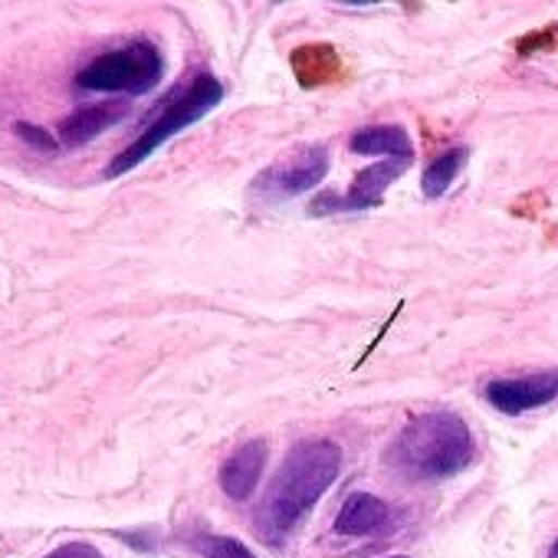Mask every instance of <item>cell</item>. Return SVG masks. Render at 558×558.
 Listing matches in <instances>:
<instances>
[{
	"label": "cell",
	"instance_id": "6da1fadb",
	"mask_svg": "<svg viewBox=\"0 0 558 558\" xmlns=\"http://www.w3.org/2000/svg\"><path fill=\"white\" fill-rule=\"evenodd\" d=\"M339 470L342 450L332 440H300L279 463L272 483L256 506V535L269 545H283L306 522L326 489L339 480Z\"/></svg>",
	"mask_w": 558,
	"mask_h": 558
},
{
	"label": "cell",
	"instance_id": "7a4b0ae2",
	"mask_svg": "<svg viewBox=\"0 0 558 558\" xmlns=\"http://www.w3.org/2000/svg\"><path fill=\"white\" fill-rule=\"evenodd\" d=\"M385 463L414 483L450 480L473 463V434L450 411L417 414L385 450Z\"/></svg>",
	"mask_w": 558,
	"mask_h": 558
},
{
	"label": "cell",
	"instance_id": "3957f363",
	"mask_svg": "<svg viewBox=\"0 0 558 558\" xmlns=\"http://www.w3.org/2000/svg\"><path fill=\"white\" fill-rule=\"evenodd\" d=\"M220 99H223L220 80H214L210 73L194 76L191 86H184L181 93H174V96L165 102V109H158V112L151 116V122L145 125V132H142L129 148H122V151L109 161L106 178H119V174H129L132 168H138L145 158H151V155H155L165 142H171L178 132L191 129V125L201 122L207 112H214V109L220 106Z\"/></svg>",
	"mask_w": 558,
	"mask_h": 558
},
{
	"label": "cell",
	"instance_id": "277c9868",
	"mask_svg": "<svg viewBox=\"0 0 558 558\" xmlns=\"http://www.w3.org/2000/svg\"><path fill=\"white\" fill-rule=\"evenodd\" d=\"M165 76V57L151 40H132L119 50L96 57L86 70H80L76 86L86 93L109 96H145Z\"/></svg>",
	"mask_w": 558,
	"mask_h": 558
},
{
	"label": "cell",
	"instance_id": "5b68a950",
	"mask_svg": "<svg viewBox=\"0 0 558 558\" xmlns=\"http://www.w3.org/2000/svg\"><path fill=\"white\" fill-rule=\"evenodd\" d=\"M326 171H329V151L323 145H306L296 155L259 171L256 181L250 184V194L259 201L279 204V201H290V197H300V194L319 187Z\"/></svg>",
	"mask_w": 558,
	"mask_h": 558
},
{
	"label": "cell",
	"instance_id": "8992f818",
	"mask_svg": "<svg viewBox=\"0 0 558 558\" xmlns=\"http://www.w3.org/2000/svg\"><path fill=\"white\" fill-rule=\"evenodd\" d=\"M411 158H385L381 165H372L355 174L352 187L345 194H323L310 204V217H326V214H359L375 204H381L385 191L408 171Z\"/></svg>",
	"mask_w": 558,
	"mask_h": 558
},
{
	"label": "cell",
	"instance_id": "52a82bcc",
	"mask_svg": "<svg viewBox=\"0 0 558 558\" xmlns=\"http://www.w3.org/2000/svg\"><path fill=\"white\" fill-rule=\"evenodd\" d=\"M555 398H558V368L555 372H535L525 378H496L486 385V401L509 417L545 408Z\"/></svg>",
	"mask_w": 558,
	"mask_h": 558
},
{
	"label": "cell",
	"instance_id": "ba28073f",
	"mask_svg": "<svg viewBox=\"0 0 558 558\" xmlns=\"http://www.w3.org/2000/svg\"><path fill=\"white\" fill-rule=\"evenodd\" d=\"M129 116V102L122 99H109V102H96V106H83L73 116H66L60 122V145L63 148H80L93 138H99L102 132H109L112 125H119Z\"/></svg>",
	"mask_w": 558,
	"mask_h": 558
},
{
	"label": "cell",
	"instance_id": "9c48e42d",
	"mask_svg": "<svg viewBox=\"0 0 558 558\" xmlns=\"http://www.w3.org/2000/svg\"><path fill=\"white\" fill-rule=\"evenodd\" d=\"M266 457H269V444L266 440H246L240 444L220 466V489L230 496V499H246L253 496V489L259 486V476H263V466H266Z\"/></svg>",
	"mask_w": 558,
	"mask_h": 558
},
{
	"label": "cell",
	"instance_id": "30bf717a",
	"mask_svg": "<svg viewBox=\"0 0 558 558\" xmlns=\"http://www.w3.org/2000/svg\"><path fill=\"white\" fill-rule=\"evenodd\" d=\"M391 525V509L372 493H352L336 515L339 535H378Z\"/></svg>",
	"mask_w": 558,
	"mask_h": 558
},
{
	"label": "cell",
	"instance_id": "8fae6325",
	"mask_svg": "<svg viewBox=\"0 0 558 558\" xmlns=\"http://www.w3.org/2000/svg\"><path fill=\"white\" fill-rule=\"evenodd\" d=\"M355 155H385V158H414L411 135L401 125H365L352 135Z\"/></svg>",
	"mask_w": 558,
	"mask_h": 558
},
{
	"label": "cell",
	"instance_id": "7c38bea8",
	"mask_svg": "<svg viewBox=\"0 0 558 558\" xmlns=\"http://www.w3.org/2000/svg\"><path fill=\"white\" fill-rule=\"evenodd\" d=\"M293 70H296L300 83L310 89V86L336 83L342 76V60L329 44H310L293 53Z\"/></svg>",
	"mask_w": 558,
	"mask_h": 558
},
{
	"label": "cell",
	"instance_id": "4fadbf2b",
	"mask_svg": "<svg viewBox=\"0 0 558 558\" xmlns=\"http://www.w3.org/2000/svg\"><path fill=\"white\" fill-rule=\"evenodd\" d=\"M466 158H470L466 145H457V148H450V151L437 155V158L424 168V178H421V191H424V197H427V201L444 197V194L450 191V184L457 181V174L463 171Z\"/></svg>",
	"mask_w": 558,
	"mask_h": 558
},
{
	"label": "cell",
	"instance_id": "5bb4252c",
	"mask_svg": "<svg viewBox=\"0 0 558 558\" xmlns=\"http://www.w3.org/2000/svg\"><path fill=\"white\" fill-rule=\"evenodd\" d=\"M201 548H204L207 558H256L243 542H236L230 535H204Z\"/></svg>",
	"mask_w": 558,
	"mask_h": 558
},
{
	"label": "cell",
	"instance_id": "9a60e30c",
	"mask_svg": "<svg viewBox=\"0 0 558 558\" xmlns=\"http://www.w3.org/2000/svg\"><path fill=\"white\" fill-rule=\"evenodd\" d=\"M14 132H17V138H24V142H27L31 148H37V151H57V148H60V142H57L47 129H40V125H34V122H17Z\"/></svg>",
	"mask_w": 558,
	"mask_h": 558
},
{
	"label": "cell",
	"instance_id": "2e32d148",
	"mask_svg": "<svg viewBox=\"0 0 558 558\" xmlns=\"http://www.w3.org/2000/svg\"><path fill=\"white\" fill-rule=\"evenodd\" d=\"M44 558H106V555L96 545H89V542H63L60 548H53Z\"/></svg>",
	"mask_w": 558,
	"mask_h": 558
},
{
	"label": "cell",
	"instance_id": "e0dca14e",
	"mask_svg": "<svg viewBox=\"0 0 558 558\" xmlns=\"http://www.w3.org/2000/svg\"><path fill=\"white\" fill-rule=\"evenodd\" d=\"M548 558H558V538H555V545H551V551H548Z\"/></svg>",
	"mask_w": 558,
	"mask_h": 558
},
{
	"label": "cell",
	"instance_id": "ac0fdd59",
	"mask_svg": "<svg viewBox=\"0 0 558 558\" xmlns=\"http://www.w3.org/2000/svg\"><path fill=\"white\" fill-rule=\"evenodd\" d=\"M391 558H408V555H391Z\"/></svg>",
	"mask_w": 558,
	"mask_h": 558
}]
</instances>
